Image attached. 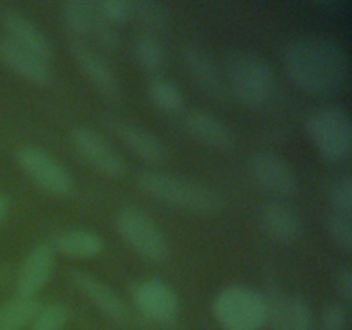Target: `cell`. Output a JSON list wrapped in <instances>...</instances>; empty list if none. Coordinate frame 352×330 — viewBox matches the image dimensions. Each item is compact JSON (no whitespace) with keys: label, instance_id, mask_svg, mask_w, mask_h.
<instances>
[{"label":"cell","instance_id":"obj_1","mask_svg":"<svg viewBox=\"0 0 352 330\" xmlns=\"http://www.w3.org/2000/svg\"><path fill=\"white\" fill-rule=\"evenodd\" d=\"M282 62L291 81L309 95H332L346 86L349 58L346 48L327 34H305L289 41Z\"/></svg>","mask_w":352,"mask_h":330},{"label":"cell","instance_id":"obj_2","mask_svg":"<svg viewBox=\"0 0 352 330\" xmlns=\"http://www.w3.org/2000/svg\"><path fill=\"white\" fill-rule=\"evenodd\" d=\"M138 182L141 189L155 201L182 212L210 215L220 212L226 205L220 192L215 189L164 170L141 172Z\"/></svg>","mask_w":352,"mask_h":330},{"label":"cell","instance_id":"obj_3","mask_svg":"<svg viewBox=\"0 0 352 330\" xmlns=\"http://www.w3.org/2000/svg\"><path fill=\"white\" fill-rule=\"evenodd\" d=\"M223 74L230 95L250 109H261L274 98L277 86L274 67L254 52H230L227 55Z\"/></svg>","mask_w":352,"mask_h":330},{"label":"cell","instance_id":"obj_4","mask_svg":"<svg viewBox=\"0 0 352 330\" xmlns=\"http://www.w3.org/2000/svg\"><path fill=\"white\" fill-rule=\"evenodd\" d=\"M213 316L223 330H261L270 318V302L250 285L223 287L213 299Z\"/></svg>","mask_w":352,"mask_h":330},{"label":"cell","instance_id":"obj_5","mask_svg":"<svg viewBox=\"0 0 352 330\" xmlns=\"http://www.w3.org/2000/svg\"><path fill=\"white\" fill-rule=\"evenodd\" d=\"M306 133L325 160L340 164L351 157L352 124L346 109L339 105L320 107L306 119Z\"/></svg>","mask_w":352,"mask_h":330},{"label":"cell","instance_id":"obj_6","mask_svg":"<svg viewBox=\"0 0 352 330\" xmlns=\"http://www.w3.org/2000/svg\"><path fill=\"white\" fill-rule=\"evenodd\" d=\"M116 229L127 246L151 263H164L170 254V246L160 227L136 206H126L117 213Z\"/></svg>","mask_w":352,"mask_h":330},{"label":"cell","instance_id":"obj_7","mask_svg":"<svg viewBox=\"0 0 352 330\" xmlns=\"http://www.w3.org/2000/svg\"><path fill=\"white\" fill-rule=\"evenodd\" d=\"M21 170L43 191L54 196H67L74 189V179L64 164L40 146H23L16 151Z\"/></svg>","mask_w":352,"mask_h":330},{"label":"cell","instance_id":"obj_8","mask_svg":"<svg viewBox=\"0 0 352 330\" xmlns=\"http://www.w3.org/2000/svg\"><path fill=\"white\" fill-rule=\"evenodd\" d=\"M71 143L79 157L100 174L110 179H122L126 175V160L98 131L88 126L74 127L71 133Z\"/></svg>","mask_w":352,"mask_h":330},{"label":"cell","instance_id":"obj_9","mask_svg":"<svg viewBox=\"0 0 352 330\" xmlns=\"http://www.w3.org/2000/svg\"><path fill=\"white\" fill-rule=\"evenodd\" d=\"M250 172L256 184L275 199H287L298 192V177L282 155L270 150L256 151L250 158Z\"/></svg>","mask_w":352,"mask_h":330},{"label":"cell","instance_id":"obj_10","mask_svg":"<svg viewBox=\"0 0 352 330\" xmlns=\"http://www.w3.org/2000/svg\"><path fill=\"white\" fill-rule=\"evenodd\" d=\"M105 126L112 134H116L136 157H140L148 164H164L167 160V146L164 141L151 133L146 127L140 126L131 120L120 119V117H105Z\"/></svg>","mask_w":352,"mask_h":330},{"label":"cell","instance_id":"obj_11","mask_svg":"<svg viewBox=\"0 0 352 330\" xmlns=\"http://www.w3.org/2000/svg\"><path fill=\"white\" fill-rule=\"evenodd\" d=\"M136 308L146 318L158 323L175 320L179 313V298L174 289L160 278H144L133 287Z\"/></svg>","mask_w":352,"mask_h":330},{"label":"cell","instance_id":"obj_12","mask_svg":"<svg viewBox=\"0 0 352 330\" xmlns=\"http://www.w3.org/2000/svg\"><path fill=\"white\" fill-rule=\"evenodd\" d=\"M182 62L186 65V71L189 72L196 85L208 93L212 98L219 100V102H226L229 100L230 91L227 86L226 74L220 71L217 62L213 60L212 55L201 48L199 45L188 43L182 47Z\"/></svg>","mask_w":352,"mask_h":330},{"label":"cell","instance_id":"obj_13","mask_svg":"<svg viewBox=\"0 0 352 330\" xmlns=\"http://www.w3.org/2000/svg\"><path fill=\"white\" fill-rule=\"evenodd\" d=\"M55 270V250L50 243H40L28 253L16 280L17 296L38 298V292L50 282Z\"/></svg>","mask_w":352,"mask_h":330},{"label":"cell","instance_id":"obj_14","mask_svg":"<svg viewBox=\"0 0 352 330\" xmlns=\"http://www.w3.org/2000/svg\"><path fill=\"white\" fill-rule=\"evenodd\" d=\"M71 55L82 74L89 82L107 98H119L120 82L109 62L98 54L93 47L82 40H74L71 43Z\"/></svg>","mask_w":352,"mask_h":330},{"label":"cell","instance_id":"obj_15","mask_svg":"<svg viewBox=\"0 0 352 330\" xmlns=\"http://www.w3.org/2000/svg\"><path fill=\"white\" fill-rule=\"evenodd\" d=\"M69 278H71L72 285L81 294H85L107 318L119 323L126 322L127 316H129L126 302L116 294V291L110 285H107L98 277L85 270H71Z\"/></svg>","mask_w":352,"mask_h":330},{"label":"cell","instance_id":"obj_16","mask_svg":"<svg viewBox=\"0 0 352 330\" xmlns=\"http://www.w3.org/2000/svg\"><path fill=\"white\" fill-rule=\"evenodd\" d=\"M260 222L265 234L282 244H292L299 241L305 230L301 215L284 199H272L265 203L260 213Z\"/></svg>","mask_w":352,"mask_h":330},{"label":"cell","instance_id":"obj_17","mask_svg":"<svg viewBox=\"0 0 352 330\" xmlns=\"http://www.w3.org/2000/svg\"><path fill=\"white\" fill-rule=\"evenodd\" d=\"M0 60L31 85L47 86L52 81V71L47 60L17 45L7 34L0 36Z\"/></svg>","mask_w":352,"mask_h":330},{"label":"cell","instance_id":"obj_18","mask_svg":"<svg viewBox=\"0 0 352 330\" xmlns=\"http://www.w3.org/2000/svg\"><path fill=\"white\" fill-rule=\"evenodd\" d=\"M186 131L195 140L219 151H230L236 144L232 129L213 113L205 110H192L184 119Z\"/></svg>","mask_w":352,"mask_h":330},{"label":"cell","instance_id":"obj_19","mask_svg":"<svg viewBox=\"0 0 352 330\" xmlns=\"http://www.w3.org/2000/svg\"><path fill=\"white\" fill-rule=\"evenodd\" d=\"M2 23L7 31V36L16 41L17 45L30 50L31 54L38 55L43 60L54 57V47L47 34L26 16L16 12V10H7L2 17Z\"/></svg>","mask_w":352,"mask_h":330},{"label":"cell","instance_id":"obj_20","mask_svg":"<svg viewBox=\"0 0 352 330\" xmlns=\"http://www.w3.org/2000/svg\"><path fill=\"white\" fill-rule=\"evenodd\" d=\"M272 330H311V309L298 296H282L270 302Z\"/></svg>","mask_w":352,"mask_h":330},{"label":"cell","instance_id":"obj_21","mask_svg":"<svg viewBox=\"0 0 352 330\" xmlns=\"http://www.w3.org/2000/svg\"><path fill=\"white\" fill-rule=\"evenodd\" d=\"M52 246L55 251L72 260H86V258L98 256L105 244L95 230L74 227L58 234Z\"/></svg>","mask_w":352,"mask_h":330},{"label":"cell","instance_id":"obj_22","mask_svg":"<svg viewBox=\"0 0 352 330\" xmlns=\"http://www.w3.org/2000/svg\"><path fill=\"white\" fill-rule=\"evenodd\" d=\"M62 21L67 30L78 38L93 36L103 23L96 2L91 0H69L62 6Z\"/></svg>","mask_w":352,"mask_h":330},{"label":"cell","instance_id":"obj_23","mask_svg":"<svg viewBox=\"0 0 352 330\" xmlns=\"http://www.w3.org/2000/svg\"><path fill=\"white\" fill-rule=\"evenodd\" d=\"M133 57L140 67L155 76H160L167 64V52L162 41L158 40V36L148 33H140L134 38Z\"/></svg>","mask_w":352,"mask_h":330},{"label":"cell","instance_id":"obj_24","mask_svg":"<svg viewBox=\"0 0 352 330\" xmlns=\"http://www.w3.org/2000/svg\"><path fill=\"white\" fill-rule=\"evenodd\" d=\"M38 298H21L16 296L10 301L0 305V330H23L31 325L34 315L40 309Z\"/></svg>","mask_w":352,"mask_h":330},{"label":"cell","instance_id":"obj_25","mask_svg":"<svg viewBox=\"0 0 352 330\" xmlns=\"http://www.w3.org/2000/svg\"><path fill=\"white\" fill-rule=\"evenodd\" d=\"M146 95L150 102L165 113H177L184 107V95L181 88L164 76H153L148 81Z\"/></svg>","mask_w":352,"mask_h":330},{"label":"cell","instance_id":"obj_26","mask_svg":"<svg viewBox=\"0 0 352 330\" xmlns=\"http://www.w3.org/2000/svg\"><path fill=\"white\" fill-rule=\"evenodd\" d=\"M133 17L143 26V33L153 34V36L164 33L170 26V14L167 7L153 0L133 2Z\"/></svg>","mask_w":352,"mask_h":330},{"label":"cell","instance_id":"obj_27","mask_svg":"<svg viewBox=\"0 0 352 330\" xmlns=\"http://www.w3.org/2000/svg\"><path fill=\"white\" fill-rule=\"evenodd\" d=\"M71 318V311L62 302L41 305L31 322V330H62Z\"/></svg>","mask_w":352,"mask_h":330},{"label":"cell","instance_id":"obj_28","mask_svg":"<svg viewBox=\"0 0 352 330\" xmlns=\"http://www.w3.org/2000/svg\"><path fill=\"white\" fill-rule=\"evenodd\" d=\"M327 232L337 248L346 253L352 250V215L332 212L327 219Z\"/></svg>","mask_w":352,"mask_h":330},{"label":"cell","instance_id":"obj_29","mask_svg":"<svg viewBox=\"0 0 352 330\" xmlns=\"http://www.w3.org/2000/svg\"><path fill=\"white\" fill-rule=\"evenodd\" d=\"M330 203L333 206V212L352 215V177L349 174L342 175L333 182L330 188Z\"/></svg>","mask_w":352,"mask_h":330},{"label":"cell","instance_id":"obj_30","mask_svg":"<svg viewBox=\"0 0 352 330\" xmlns=\"http://www.w3.org/2000/svg\"><path fill=\"white\" fill-rule=\"evenodd\" d=\"M96 6L103 19L110 24H122L133 19V2L129 0H102Z\"/></svg>","mask_w":352,"mask_h":330},{"label":"cell","instance_id":"obj_31","mask_svg":"<svg viewBox=\"0 0 352 330\" xmlns=\"http://www.w3.org/2000/svg\"><path fill=\"white\" fill-rule=\"evenodd\" d=\"M323 330H347V311L339 302H332L322 313Z\"/></svg>","mask_w":352,"mask_h":330},{"label":"cell","instance_id":"obj_32","mask_svg":"<svg viewBox=\"0 0 352 330\" xmlns=\"http://www.w3.org/2000/svg\"><path fill=\"white\" fill-rule=\"evenodd\" d=\"M337 291L344 301H352V267L349 263L342 265L337 274Z\"/></svg>","mask_w":352,"mask_h":330},{"label":"cell","instance_id":"obj_33","mask_svg":"<svg viewBox=\"0 0 352 330\" xmlns=\"http://www.w3.org/2000/svg\"><path fill=\"white\" fill-rule=\"evenodd\" d=\"M9 198H7L3 192H0V226H2L3 222H6L7 215H9Z\"/></svg>","mask_w":352,"mask_h":330}]
</instances>
